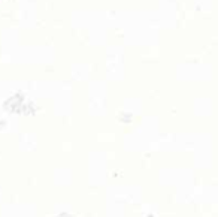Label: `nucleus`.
I'll return each instance as SVG.
<instances>
[]
</instances>
